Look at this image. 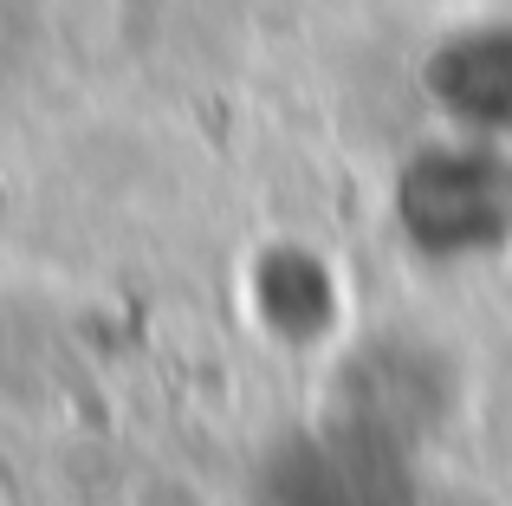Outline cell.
<instances>
[{
    "instance_id": "6da1fadb",
    "label": "cell",
    "mask_w": 512,
    "mask_h": 506,
    "mask_svg": "<svg viewBox=\"0 0 512 506\" xmlns=\"http://www.w3.org/2000/svg\"><path fill=\"white\" fill-rule=\"evenodd\" d=\"M396 228L428 260H487L512 247V156L500 137L454 130L396 169Z\"/></svg>"
},
{
    "instance_id": "7a4b0ae2",
    "label": "cell",
    "mask_w": 512,
    "mask_h": 506,
    "mask_svg": "<svg viewBox=\"0 0 512 506\" xmlns=\"http://www.w3.org/2000/svg\"><path fill=\"white\" fill-rule=\"evenodd\" d=\"M260 506H422L409 474V448L344 416H318L286 435L253 474Z\"/></svg>"
},
{
    "instance_id": "3957f363",
    "label": "cell",
    "mask_w": 512,
    "mask_h": 506,
    "mask_svg": "<svg viewBox=\"0 0 512 506\" xmlns=\"http://www.w3.org/2000/svg\"><path fill=\"white\" fill-rule=\"evenodd\" d=\"M454 396H461V383H454V357H441L435 344H422V338L383 331V338L357 344V351L338 364L325 409L409 448L415 435L441 429V422L454 416Z\"/></svg>"
},
{
    "instance_id": "277c9868",
    "label": "cell",
    "mask_w": 512,
    "mask_h": 506,
    "mask_svg": "<svg viewBox=\"0 0 512 506\" xmlns=\"http://www.w3.org/2000/svg\"><path fill=\"white\" fill-rule=\"evenodd\" d=\"M422 91L454 130L506 137L512 130V20H480L448 33L422 59Z\"/></svg>"
},
{
    "instance_id": "5b68a950",
    "label": "cell",
    "mask_w": 512,
    "mask_h": 506,
    "mask_svg": "<svg viewBox=\"0 0 512 506\" xmlns=\"http://www.w3.org/2000/svg\"><path fill=\"white\" fill-rule=\"evenodd\" d=\"M247 305L260 318V331H273L279 344L305 351L325 344L344 318V286L331 273V260L305 241H273L253 253L247 266Z\"/></svg>"
}]
</instances>
